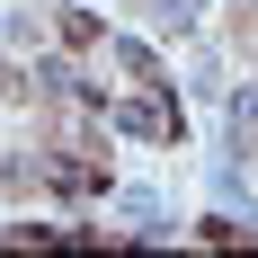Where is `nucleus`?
Listing matches in <instances>:
<instances>
[{
	"label": "nucleus",
	"instance_id": "nucleus-1",
	"mask_svg": "<svg viewBox=\"0 0 258 258\" xmlns=\"http://www.w3.org/2000/svg\"><path fill=\"white\" fill-rule=\"evenodd\" d=\"M116 125H125V134H160V125H169V116H160V107L143 98V107H116Z\"/></svg>",
	"mask_w": 258,
	"mask_h": 258
},
{
	"label": "nucleus",
	"instance_id": "nucleus-2",
	"mask_svg": "<svg viewBox=\"0 0 258 258\" xmlns=\"http://www.w3.org/2000/svg\"><path fill=\"white\" fill-rule=\"evenodd\" d=\"M232 134H240V143L258 134V89H240V98H232Z\"/></svg>",
	"mask_w": 258,
	"mask_h": 258
}]
</instances>
